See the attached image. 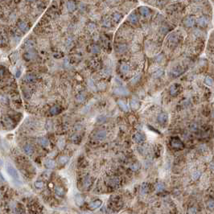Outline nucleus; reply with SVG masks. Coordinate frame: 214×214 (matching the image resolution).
Listing matches in <instances>:
<instances>
[{
	"instance_id": "1",
	"label": "nucleus",
	"mask_w": 214,
	"mask_h": 214,
	"mask_svg": "<svg viewBox=\"0 0 214 214\" xmlns=\"http://www.w3.org/2000/svg\"><path fill=\"white\" fill-rule=\"evenodd\" d=\"M6 168L7 171V173L10 175L11 177H12L15 180L18 181V182H20V177H19V175L18 173L17 170H16L11 163H7Z\"/></svg>"
},
{
	"instance_id": "2",
	"label": "nucleus",
	"mask_w": 214,
	"mask_h": 214,
	"mask_svg": "<svg viewBox=\"0 0 214 214\" xmlns=\"http://www.w3.org/2000/svg\"><path fill=\"white\" fill-rule=\"evenodd\" d=\"M171 145L172 147L175 148V149H182V148L184 147L183 142L177 138H174L171 139Z\"/></svg>"
},
{
	"instance_id": "3",
	"label": "nucleus",
	"mask_w": 214,
	"mask_h": 214,
	"mask_svg": "<svg viewBox=\"0 0 214 214\" xmlns=\"http://www.w3.org/2000/svg\"><path fill=\"white\" fill-rule=\"evenodd\" d=\"M93 137L95 139H97V140H99V141L104 140V139L106 138V132L103 130H97V132L94 134Z\"/></svg>"
},
{
	"instance_id": "4",
	"label": "nucleus",
	"mask_w": 214,
	"mask_h": 214,
	"mask_svg": "<svg viewBox=\"0 0 214 214\" xmlns=\"http://www.w3.org/2000/svg\"><path fill=\"white\" fill-rule=\"evenodd\" d=\"M119 182H120V181H119V179L118 177H115V176H114V177H110L107 180V184H108L110 187L118 186V185L119 184Z\"/></svg>"
},
{
	"instance_id": "5",
	"label": "nucleus",
	"mask_w": 214,
	"mask_h": 214,
	"mask_svg": "<svg viewBox=\"0 0 214 214\" xmlns=\"http://www.w3.org/2000/svg\"><path fill=\"white\" fill-rule=\"evenodd\" d=\"M157 119H158V122L160 123V124L164 125V124H166L168 121V116H167V114H165V113H161L158 116Z\"/></svg>"
},
{
	"instance_id": "6",
	"label": "nucleus",
	"mask_w": 214,
	"mask_h": 214,
	"mask_svg": "<svg viewBox=\"0 0 214 214\" xmlns=\"http://www.w3.org/2000/svg\"><path fill=\"white\" fill-rule=\"evenodd\" d=\"M130 104L131 109L134 110H138L139 108V107H140V102H139V101L137 100L135 97L132 98V100L130 101Z\"/></svg>"
},
{
	"instance_id": "7",
	"label": "nucleus",
	"mask_w": 214,
	"mask_h": 214,
	"mask_svg": "<svg viewBox=\"0 0 214 214\" xmlns=\"http://www.w3.org/2000/svg\"><path fill=\"white\" fill-rule=\"evenodd\" d=\"M18 27L20 30L24 32H26L29 30V26L27 25V23L25 21H23V20H21V21H19L18 23Z\"/></svg>"
},
{
	"instance_id": "8",
	"label": "nucleus",
	"mask_w": 214,
	"mask_h": 214,
	"mask_svg": "<svg viewBox=\"0 0 214 214\" xmlns=\"http://www.w3.org/2000/svg\"><path fill=\"white\" fill-rule=\"evenodd\" d=\"M114 93L118 94V95H122V96H125L127 95L129 93V91L127 90L126 88H123V87H119L117 88L116 89L114 90Z\"/></svg>"
},
{
	"instance_id": "9",
	"label": "nucleus",
	"mask_w": 214,
	"mask_h": 214,
	"mask_svg": "<svg viewBox=\"0 0 214 214\" xmlns=\"http://www.w3.org/2000/svg\"><path fill=\"white\" fill-rule=\"evenodd\" d=\"M23 151L27 155H31L33 154V152H34V147L32 145H31V144H26V145L23 147Z\"/></svg>"
},
{
	"instance_id": "10",
	"label": "nucleus",
	"mask_w": 214,
	"mask_h": 214,
	"mask_svg": "<svg viewBox=\"0 0 214 214\" xmlns=\"http://www.w3.org/2000/svg\"><path fill=\"white\" fill-rule=\"evenodd\" d=\"M197 23H198L199 26H200V27H206L208 23V19L207 17H205V16H202V17L198 19Z\"/></svg>"
},
{
	"instance_id": "11",
	"label": "nucleus",
	"mask_w": 214,
	"mask_h": 214,
	"mask_svg": "<svg viewBox=\"0 0 214 214\" xmlns=\"http://www.w3.org/2000/svg\"><path fill=\"white\" fill-rule=\"evenodd\" d=\"M101 204H102L101 200H97L93 201V202L90 203L89 205V208H91V209H96V208H99L101 205Z\"/></svg>"
},
{
	"instance_id": "12",
	"label": "nucleus",
	"mask_w": 214,
	"mask_h": 214,
	"mask_svg": "<svg viewBox=\"0 0 214 214\" xmlns=\"http://www.w3.org/2000/svg\"><path fill=\"white\" fill-rule=\"evenodd\" d=\"M134 140L138 143L142 142L144 140H145V136H144V134H142V133H137L134 135Z\"/></svg>"
},
{
	"instance_id": "13",
	"label": "nucleus",
	"mask_w": 214,
	"mask_h": 214,
	"mask_svg": "<svg viewBox=\"0 0 214 214\" xmlns=\"http://www.w3.org/2000/svg\"><path fill=\"white\" fill-rule=\"evenodd\" d=\"M44 166L47 168H54L56 167V162L52 159H48L44 162Z\"/></svg>"
},
{
	"instance_id": "14",
	"label": "nucleus",
	"mask_w": 214,
	"mask_h": 214,
	"mask_svg": "<svg viewBox=\"0 0 214 214\" xmlns=\"http://www.w3.org/2000/svg\"><path fill=\"white\" fill-rule=\"evenodd\" d=\"M195 23V19L193 17H188L186 19L184 20V24L187 27H192Z\"/></svg>"
},
{
	"instance_id": "15",
	"label": "nucleus",
	"mask_w": 214,
	"mask_h": 214,
	"mask_svg": "<svg viewBox=\"0 0 214 214\" xmlns=\"http://www.w3.org/2000/svg\"><path fill=\"white\" fill-rule=\"evenodd\" d=\"M139 12L142 16H147L150 14V10L146 7H141L139 8Z\"/></svg>"
},
{
	"instance_id": "16",
	"label": "nucleus",
	"mask_w": 214,
	"mask_h": 214,
	"mask_svg": "<svg viewBox=\"0 0 214 214\" xmlns=\"http://www.w3.org/2000/svg\"><path fill=\"white\" fill-rule=\"evenodd\" d=\"M60 111H61L60 107L59 105H55V106H53V107H52V108H51L50 114H52V115H56L57 114H59Z\"/></svg>"
},
{
	"instance_id": "17",
	"label": "nucleus",
	"mask_w": 214,
	"mask_h": 214,
	"mask_svg": "<svg viewBox=\"0 0 214 214\" xmlns=\"http://www.w3.org/2000/svg\"><path fill=\"white\" fill-rule=\"evenodd\" d=\"M35 77L34 75H32V74H27L25 77H24V81L27 82V83H31V82L35 81Z\"/></svg>"
},
{
	"instance_id": "18",
	"label": "nucleus",
	"mask_w": 214,
	"mask_h": 214,
	"mask_svg": "<svg viewBox=\"0 0 214 214\" xmlns=\"http://www.w3.org/2000/svg\"><path fill=\"white\" fill-rule=\"evenodd\" d=\"M35 45V42L33 40H28L24 43V46H25L26 48H33Z\"/></svg>"
},
{
	"instance_id": "19",
	"label": "nucleus",
	"mask_w": 214,
	"mask_h": 214,
	"mask_svg": "<svg viewBox=\"0 0 214 214\" xmlns=\"http://www.w3.org/2000/svg\"><path fill=\"white\" fill-rule=\"evenodd\" d=\"M55 192H56V194L58 196H60V197H62V196H64V189L62 188H60V187H56L55 188Z\"/></svg>"
},
{
	"instance_id": "20",
	"label": "nucleus",
	"mask_w": 214,
	"mask_h": 214,
	"mask_svg": "<svg viewBox=\"0 0 214 214\" xmlns=\"http://www.w3.org/2000/svg\"><path fill=\"white\" fill-rule=\"evenodd\" d=\"M128 19L130 21V23H136L138 22V16H137L136 14H134V13H131L129 15Z\"/></svg>"
},
{
	"instance_id": "21",
	"label": "nucleus",
	"mask_w": 214,
	"mask_h": 214,
	"mask_svg": "<svg viewBox=\"0 0 214 214\" xmlns=\"http://www.w3.org/2000/svg\"><path fill=\"white\" fill-rule=\"evenodd\" d=\"M118 105L120 106V108L122 110H124V111H128V106H127V105L126 104V102L125 101H122V100H119L118 101Z\"/></svg>"
},
{
	"instance_id": "22",
	"label": "nucleus",
	"mask_w": 214,
	"mask_h": 214,
	"mask_svg": "<svg viewBox=\"0 0 214 214\" xmlns=\"http://www.w3.org/2000/svg\"><path fill=\"white\" fill-rule=\"evenodd\" d=\"M39 143L42 147H46L48 146V140L46 138H39Z\"/></svg>"
},
{
	"instance_id": "23",
	"label": "nucleus",
	"mask_w": 214,
	"mask_h": 214,
	"mask_svg": "<svg viewBox=\"0 0 214 214\" xmlns=\"http://www.w3.org/2000/svg\"><path fill=\"white\" fill-rule=\"evenodd\" d=\"M178 87H179L178 85H173L171 86V88H170V93L171 94V95H175V94L178 92V90H179V89H178Z\"/></svg>"
},
{
	"instance_id": "24",
	"label": "nucleus",
	"mask_w": 214,
	"mask_h": 214,
	"mask_svg": "<svg viewBox=\"0 0 214 214\" xmlns=\"http://www.w3.org/2000/svg\"><path fill=\"white\" fill-rule=\"evenodd\" d=\"M35 53L33 52H26L25 54H24V59H26V60H31L32 58H33V57H35Z\"/></svg>"
},
{
	"instance_id": "25",
	"label": "nucleus",
	"mask_w": 214,
	"mask_h": 214,
	"mask_svg": "<svg viewBox=\"0 0 214 214\" xmlns=\"http://www.w3.org/2000/svg\"><path fill=\"white\" fill-rule=\"evenodd\" d=\"M204 83L206 84L208 86H213L214 85V81L210 77H207L204 79Z\"/></svg>"
},
{
	"instance_id": "26",
	"label": "nucleus",
	"mask_w": 214,
	"mask_h": 214,
	"mask_svg": "<svg viewBox=\"0 0 214 214\" xmlns=\"http://www.w3.org/2000/svg\"><path fill=\"white\" fill-rule=\"evenodd\" d=\"M120 69H121L122 73H128L129 69H130V67H129V65L127 64H122L120 66Z\"/></svg>"
},
{
	"instance_id": "27",
	"label": "nucleus",
	"mask_w": 214,
	"mask_h": 214,
	"mask_svg": "<svg viewBox=\"0 0 214 214\" xmlns=\"http://www.w3.org/2000/svg\"><path fill=\"white\" fill-rule=\"evenodd\" d=\"M164 184H163V183H161V182H159V183H157V184L155 185V189H156V191L157 192H162V191H163L164 190Z\"/></svg>"
},
{
	"instance_id": "28",
	"label": "nucleus",
	"mask_w": 214,
	"mask_h": 214,
	"mask_svg": "<svg viewBox=\"0 0 214 214\" xmlns=\"http://www.w3.org/2000/svg\"><path fill=\"white\" fill-rule=\"evenodd\" d=\"M113 19H114V21L119 22L121 20V19H122V15H121V14H119V13H118V12H116V13H114L113 15Z\"/></svg>"
},
{
	"instance_id": "29",
	"label": "nucleus",
	"mask_w": 214,
	"mask_h": 214,
	"mask_svg": "<svg viewBox=\"0 0 214 214\" xmlns=\"http://www.w3.org/2000/svg\"><path fill=\"white\" fill-rule=\"evenodd\" d=\"M76 8V5L73 2H68V9L70 11H73Z\"/></svg>"
},
{
	"instance_id": "30",
	"label": "nucleus",
	"mask_w": 214,
	"mask_h": 214,
	"mask_svg": "<svg viewBox=\"0 0 214 214\" xmlns=\"http://www.w3.org/2000/svg\"><path fill=\"white\" fill-rule=\"evenodd\" d=\"M35 186L37 188H43L44 187V183L43 182V181H40V180L35 181Z\"/></svg>"
},
{
	"instance_id": "31",
	"label": "nucleus",
	"mask_w": 214,
	"mask_h": 214,
	"mask_svg": "<svg viewBox=\"0 0 214 214\" xmlns=\"http://www.w3.org/2000/svg\"><path fill=\"white\" fill-rule=\"evenodd\" d=\"M148 186H147V184H143L142 185V187H141V193L142 194H145V193H147V192H148Z\"/></svg>"
},
{
	"instance_id": "32",
	"label": "nucleus",
	"mask_w": 214,
	"mask_h": 214,
	"mask_svg": "<svg viewBox=\"0 0 214 214\" xmlns=\"http://www.w3.org/2000/svg\"><path fill=\"white\" fill-rule=\"evenodd\" d=\"M68 159H69V158L68 157V156H61V157L59 159V161H60V163L64 164L68 161Z\"/></svg>"
},
{
	"instance_id": "33",
	"label": "nucleus",
	"mask_w": 214,
	"mask_h": 214,
	"mask_svg": "<svg viewBox=\"0 0 214 214\" xmlns=\"http://www.w3.org/2000/svg\"><path fill=\"white\" fill-rule=\"evenodd\" d=\"M91 50H92V52H93V53H97V52H99L100 49H99V48H98V46H97V45H93L92 48H91Z\"/></svg>"
},
{
	"instance_id": "34",
	"label": "nucleus",
	"mask_w": 214,
	"mask_h": 214,
	"mask_svg": "<svg viewBox=\"0 0 214 214\" xmlns=\"http://www.w3.org/2000/svg\"><path fill=\"white\" fill-rule=\"evenodd\" d=\"M200 171H196L192 174V179L196 180L200 177Z\"/></svg>"
},
{
	"instance_id": "35",
	"label": "nucleus",
	"mask_w": 214,
	"mask_h": 214,
	"mask_svg": "<svg viewBox=\"0 0 214 214\" xmlns=\"http://www.w3.org/2000/svg\"><path fill=\"white\" fill-rule=\"evenodd\" d=\"M163 72L162 70H158L157 72H156V73L154 74V77H159L163 74Z\"/></svg>"
},
{
	"instance_id": "36",
	"label": "nucleus",
	"mask_w": 214,
	"mask_h": 214,
	"mask_svg": "<svg viewBox=\"0 0 214 214\" xmlns=\"http://www.w3.org/2000/svg\"><path fill=\"white\" fill-rule=\"evenodd\" d=\"M138 167H139V164L138 163H134V164H133L132 166H131V168H132V170H134V171H137L138 169Z\"/></svg>"
},
{
	"instance_id": "37",
	"label": "nucleus",
	"mask_w": 214,
	"mask_h": 214,
	"mask_svg": "<svg viewBox=\"0 0 214 214\" xmlns=\"http://www.w3.org/2000/svg\"><path fill=\"white\" fill-rule=\"evenodd\" d=\"M208 206L209 208H211V209L214 208V201L213 200L209 201V202L208 203Z\"/></svg>"
},
{
	"instance_id": "38",
	"label": "nucleus",
	"mask_w": 214,
	"mask_h": 214,
	"mask_svg": "<svg viewBox=\"0 0 214 214\" xmlns=\"http://www.w3.org/2000/svg\"><path fill=\"white\" fill-rule=\"evenodd\" d=\"M89 181H90V180H89V178H87V179L85 180V187H88L89 185L90 184Z\"/></svg>"
},
{
	"instance_id": "39",
	"label": "nucleus",
	"mask_w": 214,
	"mask_h": 214,
	"mask_svg": "<svg viewBox=\"0 0 214 214\" xmlns=\"http://www.w3.org/2000/svg\"><path fill=\"white\" fill-rule=\"evenodd\" d=\"M125 49H126V48L124 47V45H121V46L118 48V50H119V52H124Z\"/></svg>"
},
{
	"instance_id": "40",
	"label": "nucleus",
	"mask_w": 214,
	"mask_h": 214,
	"mask_svg": "<svg viewBox=\"0 0 214 214\" xmlns=\"http://www.w3.org/2000/svg\"><path fill=\"white\" fill-rule=\"evenodd\" d=\"M138 79H139V76H136V77H135L134 79L132 80V81L134 82V83H136V81H138Z\"/></svg>"
},
{
	"instance_id": "41",
	"label": "nucleus",
	"mask_w": 214,
	"mask_h": 214,
	"mask_svg": "<svg viewBox=\"0 0 214 214\" xmlns=\"http://www.w3.org/2000/svg\"><path fill=\"white\" fill-rule=\"evenodd\" d=\"M3 73H4V71H3V69H2V68H0V77H1V76H3Z\"/></svg>"
}]
</instances>
